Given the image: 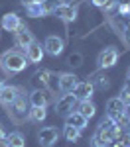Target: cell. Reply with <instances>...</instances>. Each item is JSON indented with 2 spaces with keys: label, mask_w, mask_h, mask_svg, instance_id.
Segmentation results:
<instances>
[{
  "label": "cell",
  "mask_w": 130,
  "mask_h": 147,
  "mask_svg": "<svg viewBox=\"0 0 130 147\" xmlns=\"http://www.w3.org/2000/svg\"><path fill=\"white\" fill-rule=\"evenodd\" d=\"M28 65V59L24 53L20 51H4L2 57H0V67L4 69V73L8 75H16V73H22L24 69Z\"/></svg>",
  "instance_id": "6da1fadb"
},
{
  "label": "cell",
  "mask_w": 130,
  "mask_h": 147,
  "mask_svg": "<svg viewBox=\"0 0 130 147\" xmlns=\"http://www.w3.org/2000/svg\"><path fill=\"white\" fill-rule=\"evenodd\" d=\"M77 102H79V100L75 98V94H73V92H63V94L57 98V102H55V112L61 114V116H67L69 112L75 110Z\"/></svg>",
  "instance_id": "7a4b0ae2"
},
{
  "label": "cell",
  "mask_w": 130,
  "mask_h": 147,
  "mask_svg": "<svg viewBox=\"0 0 130 147\" xmlns=\"http://www.w3.org/2000/svg\"><path fill=\"white\" fill-rule=\"evenodd\" d=\"M61 131H59L55 125H47V127H42L37 131V139H39V145L42 147H51L55 145V141L59 139Z\"/></svg>",
  "instance_id": "3957f363"
},
{
  "label": "cell",
  "mask_w": 130,
  "mask_h": 147,
  "mask_svg": "<svg viewBox=\"0 0 130 147\" xmlns=\"http://www.w3.org/2000/svg\"><path fill=\"white\" fill-rule=\"evenodd\" d=\"M118 61V49L116 47H105L99 57H97V63H99V69H110L114 67Z\"/></svg>",
  "instance_id": "277c9868"
},
{
  "label": "cell",
  "mask_w": 130,
  "mask_h": 147,
  "mask_svg": "<svg viewBox=\"0 0 130 147\" xmlns=\"http://www.w3.org/2000/svg\"><path fill=\"white\" fill-rule=\"evenodd\" d=\"M14 39H16V45L18 47H26L30 45V43H34L35 39H34V34L26 28V24H20V28L14 32Z\"/></svg>",
  "instance_id": "5b68a950"
},
{
  "label": "cell",
  "mask_w": 130,
  "mask_h": 147,
  "mask_svg": "<svg viewBox=\"0 0 130 147\" xmlns=\"http://www.w3.org/2000/svg\"><path fill=\"white\" fill-rule=\"evenodd\" d=\"M49 102H51V92L47 90V88H35V90L30 94V104H32V106L46 108Z\"/></svg>",
  "instance_id": "8992f818"
},
{
  "label": "cell",
  "mask_w": 130,
  "mask_h": 147,
  "mask_svg": "<svg viewBox=\"0 0 130 147\" xmlns=\"http://www.w3.org/2000/svg\"><path fill=\"white\" fill-rule=\"evenodd\" d=\"M63 47H65V41L57 37V35H47L46 37V43H44V51L49 53V55L57 57L61 51H63Z\"/></svg>",
  "instance_id": "52a82bcc"
},
{
  "label": "cell",
  "mask_w": 130,
  "mask_h": 147,
  "mask_svg": "<svg viewBox=\"0 0 130 147\" xmlns=\"http://www.w3.org/2000/svg\"><path fill=\"white\" fill-rule=\"evenodd\" d=\"M95 92V84L91 80H83V82H77V86L73 88V94L77 100H91Z\"/></svg>",
  "instance_id": "ba28073f"
},
{
  "label": "cell",
  "mask_w": 130,
  "mask_h": 147,
  "mask_svg": "<svg viewBox=\"0 0 130 147\" xmlns=\"http://www.w3.org/2000/svg\"><path fill=\"white\" fill-rule=\"evenodd\" d=\"M126 112V104L120 100L118 96H114V98H108L106 100V116H110L112 120H116L120 114Z\"/></svg>",
  "instance_id": "9c48e42d"
},
{
  "label": "cell",
  "mask_w": 130,
  "mask_h": 147,
  "mask_svg": "<svg viewBox=\"0 0 130 147\" xmlns=\"http://www.w3.org/2000/svg\"><path fill=\"white\" fill-rule=\"evenodd\" d=\"M18 94H20V88H18V86L4 84V86L0 88V104H2V106H10L12 102L18 98Z\"/></svg>",
  "instance_id": "30bf717a"
},
{
  "label": "cell",
  "mask_w": 130,
  "mask_h": 147,
  "mask_svg": "<svg viewBox=\"0 0 130 147\" xmlns=\"http://www.w3.org/2000/svg\"><path fill=\"white\" fill-rule=\"evenodd\" d=\"M44 53H46L44 47L37 41H34V43H30V45L26 47V59H28V63H42Z\"/></svg>",
  "instance_id": "8fae6325"
},
{
  "label": "cell",
  "mask_w": 130,
  "mask_h": 147,
  "mask_svg": "<svg viewBox=\"0 0 130 147\" xmlns=\"http://www.w3.org/2000/svg\"><path fill=\"white\" fill-rule=\"evenodd\" d=\"M77 77L73 73H61L57 79V84H59V90L61 92H73V88L77 86Z\"/></svg>",
  "instance_id": "7c38bea8"
},
{
  "label": "cell",
  "mask_w": 130,
  "mask_h": 147,
  "mask_svg": "<svg viewBox=\"0 0 130 147\" xmlns=\"http://www.w3.org/2000/svg\"><path fill=\"white\" fill-rule=\"evenodd\" d=\"M57 18H61L63 22H73L75 18H77V6H73V4H61L57 10L53 12Z\"/></svg>",
  "instance_id": "4fadbf2b"
},
{
  "label": "cell",
  "mask_w": 130,
  "mask_h": 147,
  "mask_svg": "<svg viewBox=\"0 0 130 147\" xmlns=\"http://www.w3.org/2000/svg\"><path fill=\"white\" fill-rule=\"evenodd\" d=\"M87 124H89V120H87L85 116H81L77 110H73V112H69L65 116V125H73V127H77V129H85Z\"/></svg>",
  "instance_id": "5bb4252c"
},
{
  "label": "cell",
  "mask_w": 130,
  "mask_h": 147,
  "mask_svg": "<svg viewBox=\"0 0 130 147\" xmlns=\"http://www.w3.org/2000/svg\"><path fill=\"white\" fill-rule=\"evenodd\" d=\"M51 77H53V73H51V71H37L34 77H32V82H34L37 88H47Z\"/></svg>",
  "instance_id": "9a60e30c"
},
{
  "label": "cell",
  "mask_w": 130,
  "mask_h": 147,
  "mask_svg": "<svg viewBox=\"0 0 130 147\" xmlns=\"http://www.w3.org/2000/svg\"><path fill=\"white\" fill-rule=\"evenodd\" d=\"M20 24H22V20L16 16V14H6V16H2V28L6 30V32H16L18 28H20Z\"/></svg>",
  "instance_id": "2e32d148"
},
{
  "label": "cell",
  "mask_w": 130,
  "mask_h": 147,
  "mask_svg": "<svg viewBox=\"0 0 130 147\" xmlns=\"http://www.w3.org/2000/svg\"><path fill=\"white\" fill-rule=\"evenodd\" d=\"M8 108H12V116L14 118H24L26 116V98H24V94H18V98L12 102Z\"/></svg>",
  "instance_id": "e0dca14e"
},
{
  "label": "cell",
  "mask_w": 130,
  "mask_h": 147,
  "mask_svg": "<svg viewBox=\"0 0 130 147\" xmlns=\"http://www.w3.org/2000/svg\"><path fill=\"white\" fill-rule=\"evenodd\" d=\"M77 112L89 120V118H93L95 114H97V106L91 100H79L77 102Z\"/></svg>",
  "instance_id": "ac0fdd59"
},
{
  "label": "cell",
  "mask_w": 130,
  "mask_h": 147,
  "mask_svg": "<svg viewBox=\"0 0 130 147\" xmlns=\"http://www.w3.org/2000/svg\"><path fill=\"white\" fill-rule=\"evenodd\" d=\"M6 143H8V147H26V139L20 131H12L6 136Z\"/></svg>",
  "instance_id": "d6986e66"
},
{
  "label": "cell",
  "mask_w": 130,
  "mask_h": 147,
  "mask_svg": "<svg viewBox=\"0 0 130 147\" xmlns=\"http://www.w3.org/2000/svg\"><path fill=\"white\" fill-rule=\"evenodd\" d=\"M61 4H63V0H39V6H42L44 16H46V14H53Z\"/></svg>",
  "instance_id": "ffe728a7"
},
{
  "label": "cell",
  "mask_w": 130,
  "mask_h": 147,
  "mask_svg": "<svg viewBox=\"0 0 130 147\" xmlns=\"http://www.w3.org/2000/svg\"><path fill=\"white\" fill-rule=\"evenodd\" d=\"M32 122H37V124H42L44 120L47 118V112L46 108H37V106H32V110H30V116H28Z\"/></svg>",
  "instance_id": "44dd1931"
},
{
  "label": "cell",
  "mask_w": 130,
  "mask_h": 147,
  "mask_svg": "<svg viewBox=\"0 0 130 147\" xmlns=\"http://www.w3.org/2000/svg\"><path fill=\"white\" fill-rule=\"evenodd\" d=\"M63 136H65L67 141H79V139H81V129H77V127H73V125H65Z\"/></svg>",
  "instance_id": "7402d4cb"
},
{
  "label": "cell",
  "mask_w": 130,
  "mask_h": 147,
  "mask_svg": "<svg viewBox=\"0 0 130 147\" xmlns=\"http://www.w3.org/2000/svg\"><path fill=\"white\" fill-rule=\"evenodd\" d=\"M91 82H93L95 86L103 88V90L110 86V80H108V77H106V75H101V77H97V79H95V80H91Z\"/></svg>",
  "instance_id": "603a6c76"
},
{
  "label": "cell",
  "mask_w": 130,
  "mask_h": 147,
  "mask_svg": "<svg viewBox=\"0 0 130 147\" xmlns=\"http://www.w3.org/2000/svg\"><path fill=\"white\" fill-rule=\"evenodd\" d=\"M118 98L124 102L126 106L130 104V80L126 82V84H124V86H122V88H120V96H118Z\"/></svg>",
  "instance_id": "cb8c5ba5"
},
{
  "label": "cell",
  "mask_w": 130,
  "mask_h": 147,
  "mask_svg": "<svg viewBox=\"0 0 130 147\" xmlns=\"http://www.w3.org/2000/svg\"><path fill=\"white\" fill-rule=\"evenodd\" d=\"M26 10H28V16H32V18H39V16H44L39 2H35V4H32V6H28Z\"/></svg>",
  "instance_id": "d4e9b609"
},
{
  "label": "cell",
  "mask_w": 130,
  "mask_h": 147,
  "mask_svg": "<svg viewBox=\"0 0 130 147\" xmlns=\"http://www.w3.org/2000/svg\"><path fill=\"white\" fill-rule=\"evenodd\" d=\"M67 63H69L71 67H81V65H83V55L75 51V53H71V55H69V59H67Z\"/></svg>",
  "instance_id": "484cf974"
},
{
  "label": "cell",
  "mask_w": 130,
  "mask_h": 147,
  "mask_svg": "<svg viewBox=\"0 0 130 147\" xmlns=\"http://www.w3.org/2000/svg\"><path fill=\"white\" fill-rule=\"evenodd\" d=\"M91 2H93L97 8H103V10H110V8L116 4L114 0H91Z\"/></svg>",
  "instance_id": "4316f807"
},
{
  "label": "cell",
  "mask_w": 130,
  "mask_h": 147,
  "mask_svg": "<svg viewBox=\"0 0 130 147\" xmlns=\"http://www.w3.org/2000/svg\"><path fill=\"white\" fill-rule=\"evenodd\" d=\"M35 2H39V0H20V4L26 6V8H28V6H32V4H35Z\"/></svg>",
  "instance_id": "83f0119b"
},
{
  "label": "cell",
  "mask_w": 130,
  "mask_h": 147,
  "mask_svg": "<svg viewBox=\"0 0 130 147\" xmlns=\"http://www.w3.org/2000/svg\"><path fill=\"white\" fill-rule=\"evenodd\" d=\"M118 6H130V0H114Z\"/></svg>",
  "instance_id": "f1b7e54d"
},
{
  "label": "cell",
  "mask_w": 130,
  "mask_h": 147,
  "mask_svg": "<svg viewBox=\"0 0 130 147\" xmlns=\"http://www.w3.org/2000/svg\"><path fill=\"white\" fill-rule=\"evenodd\" d=\"M0 139H6V134H4V127H2V124H0Z\"/></svg>",
  "instance_id": "f546056e"
},
{
  "label": "cell",
  "mask_w": 130,
  "mask_h": 147,
  "mask_svg": "<svg viewBox=\"0 0 130 147\" xmlns=\"http://www.w3.org/2000/svg\"><path fill=\"white\" fill-rule=\"evenodd\" d=\"M0 147H8V143H6V139H0Z\"/></svg>",
  "instance_id": "4dcf8cb0"
},
{
  "label": "cell",
  "mask_w": 130,
  "mask_h": 147,
  "mask_svg": "<svg viewBox=\"0 0 130 147\" xmlns=\"http://www.w3.org/2000/svg\"><path fill=\"white\" fill-rule=\"evenodd\" d=\"M126 79L130 80V67H128V71H126Z\"/></svg>",
  "instance_id": "1f68e13d"
},
{
  "label": "cell",
  "mask_w": 130,
  "mask_h": 147,
  "mask_svg": "<svg viewBox=\"0 0 130 147\" xmlns=\"http://www.w3.org/2000/svg\"><path fill=\"white\" fill-rule=\"evenodd\" d=\"M126 114H128V118H130V104L126 106Z\"/></svg>",
  "instance_id": "d6a6232c"
},
{
  "label": "cell",
  "mask_w": 130,
  "mask_h": 147,
  "mask_svg": "<svg viewBox=\"0 0 130 147\" xmlns=\"http://www.w3.org/2000/svg\"><path fill=\"white\" fill-rule=\"evenodd\" d=\"M126 34L130 35V24H128V26H126Z\"/></svg>",
  "instance_id": "836d02e7"
},
{
  "label": "cell",
  "mask_w": 130,
  "mask_h": 147,
  "mask_svg": "<svg viewBox=\"0 0 130 147\" xmlns=\"http://www.w3.org/2000/svg\"><path fill=\"white\" fill-rule=\"evenodd\" d=\"M2 86H4V80H2V79H0V88H2Z\"/></svg>",
  "instance_id": "e575fe53"
}]
</instances>
